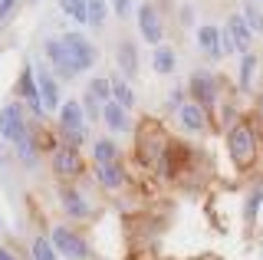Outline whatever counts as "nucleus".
I'll use <instances>...</instances> for the list:
<instances>
[{"label":"nucleus","instance_id":"1","mask_svg":"<svg viewBox=\"0 0 263 260\" xmlns=\"http://www.w3.org/2000/svg\"><path fill=\"white\" fill-rule=\"evenodd\" d=\"M60 128H63V139L66 145H79L86 142V112H82L79 99H69L60 105Z\"/></svg>","mask_w":263,"mask_h":260},{"label":"nucleus","instance_id":"2","mask_svg":"<svg viewBox=\"0 0 263 260\" xmlns=\"http://www.w3.org/2000/svg\"><path fill=\"white\" fill-rule=\"evenodd\" d=\"M227 152L237 168H250L253 155H257V139H253L250 125H230L227 132Z\"/></svg>","mask_w":263,"mask_h":260},{"label":"nucleus","instance_id":"3","mask_svg":"<svg viewBox=\"0 0 263 260\" xmlns=\"http://www.w3.org/2000/svg\"><path fill=\"white\" fill-rule=\"evenodd\" d=\"M60 40H63V46H66V60H69L72 76L96 66V46L89 43L82 33H76V30H72V33H66V36H60Z\"/></svg>","mask_w":263,"mask_h":260},{"label":"nucleus","instance_id":"4","mask_svg":"<svg viewBox=\"0 0 263 260\" xmlns=\"http://www.w3.org/2000/svg\"><path fill=\"white\" fill-rule=\"evenodd\" d=\"M49 240H53L56 254H63L66 260H86V257H89V247H86V240H82L79 234H72L69 227H53Z\"/></svg>","mask_w":263,"mask_h":260},{"label":"nucleus","instance_id":"5","mask_svg":"<svg viewBox=\"0 0 263 260\" xmlns=\"http://www.w3.org/2000/svg\"><path fill=\"white\" fill-rule=\"evenodd\" d=\"M0 135L13 145L27 135V122H23V112H20L16 102H7L4 109H0Z\"/></svg>","mask_w":263,"mask_h":260},{"label":"nucleus","instance_id":"6","mask_svg":"<svg viewBox=\"0 0 263 260\" xmlns=\"http://www.w3.org/2000/svg\"><path fill=\"white\" fill-rule=\"evenodd\" d=\"M53 168H56L63 178L79 175V172H82V155H79L76 145H66V142L56 145V148H53Z\"/></svg>","mask_w":263,"mask_h":260},{"label":"nucleus","instance_id":"7","mask_svg":"<svg viewBox=\"0 0 263 260\" xmlns=\"http://www.w3.org/2000/svg\"><path fill=\"white\" fill-rule=\"evenodd\" d=\"M138 30H142V36L152 46H161L164 27H161V17H158V10H155L152 4H142V7H138Z\"/></svg>","mask_w":263,"mask_h":260},{"label":"nucleus","instance_id":"8","mask_svg":"<svg viewBox=\"0 0 263 260\" xmlns=\"http://www.w3.org/2000/svg\"><path fill=\"white\" fill-rule=\"evenodd\" d=\"M187 89H191V99L201 105L204 112L214 105V92H217V86H214V76H211V72L197 69L194 76H191V83H187Z\"/></svg>","mask_w":263,"mask_h":260},{"label":"nucleus","instance_id":"9","mask_svg":"<svg viewBox=\"0 0 263 260\" xmlns=\"http://www.w3.org/2000/svg\"><path fill=\"white\" fill-rule=\"evenodd\" d=\"M36 86H40V102H43V112L60 109L63 99H60V83L53 79V72H49V69H36Z\"/></svg>","mask_w":263,"mask_h":260},{"label":"nucleus","instance_id":"10","mask_svg":"<svg viewBox=\"0 0 263 260\" xmlns=\"http://www.w3.org/2000/svg\"><path fill=\"white\" fill-rule=\"evenodd\" d=\"M20 92H23V99H27V105L36 116H43V102H40V86H36V69L30 66H23V72H20Z\"/></svg>","mask_w":263,"mask_h":260},{"label":"nucleus","instance_id":"11","mask_svg":"<svg viewBox=\"0 0 263 260\" xmlns=\"http://www.w3.org/2000/svg\"><path fill=\"white\" fill-rule=\"evenodd\" d=\"M178 122H181L184 132H204V128H208V112L197 102H184L178 109Z\"/></svg>","mask_w":263,"mask_h":260},{"label":"nucleus","instance_id":"12","mask_svg":"<svg viewBox=\"0 0 263 260\" xmlns=\"http://www.w3.org/2000/svg\"><path fill=\"white\" fill-rule=\"evenodd\" d=\"M197 46H201L204 56H211V60H220V27H214V23H201V30H197Z\"/></svg>","mask_w":263,"mask_h":260},{"label":"nucleus","instance_id":"13","mask_svg":"<svg viewBox=\"0 0 263 260\" xmlns=\"http://www.w3.org/2000/svg\"><path fill=\"white\" fill-rule=\"evenodd\" d=\"M227 33L230 40H234V46L240 53H250V43H253V30L247 27V20L240 17V13H234V17L227 20Z\"/></svg>","mask_w":263,"mask_h":260},{"label":"nucleus","instance_id":"14","mask_svg":"<svg viewBox=\"0 0 263 260\" xmlns=\"http://www.w3.org/2000/svg\"><path fill=\"white\" fill-rule=\"evenodd\" d=\"M102 122L112 128V132H132V119H128V109H122L119 102H105L102 105Z\"/></svg>","mask_w":263,"mask_h":260},{"label":"nucleus","instance_id":"15","mask_svg":"<svg viewBox=\"0 0 263 260\" xmlns=\"http://www.w3.org/2000/svg\"><path fill=\"white\" fill-rule=\"evenodd\" d=\"M43 50H46V60L53 63V66L60 69L66 79H69V76H72V69H69V60H66V46H63V40H46Z\"/></svg>","mask_w":263,"mask_h":260},{"label":"nucleus","instance_id":"16","mask_svg":"<svg viewBox=\"0 0 263 260\" xmlns=\"http://www.w3.org/2000/svg\"><path fill=\"white\" fill-rule=\"evenodd\" d=\"M96 181L102 184V188L115 191V188L125 184V172H122L119 165H96Z\"/></svg>","mask_w":263,"mask_h":260},{"label":"nucleus","instance_id":"17","mask_svg":"<svg viewBox=\"0 0 263 260\" xmlns=\"http://www.w3.org/2000/svg\"><path fill=\"white\" fill-rule=\"evenodd\" d=\"M63 208H66V214H69V217H89V205H86V198H82L76 188H66L63 191Z\"/></svg>","mask_w":263,"mask_h":260},{"label":"nucleus","instance_id":"18","mask_svg":"<svg viewBox=\"0 0 263 260\" xmlns=\"http://www.w3.org/2000/svg\"><path fill=\"white\" fill-rule=\"evenodd\" d=\"M109 83H112V99L119 102L122 109H132V105H135V92H132L128 79H125V76H112Z\"/></svg>","mask_w":263,"mask_h":260},{"label":"nucleus","instance_id":"19","mask_svg":"<svg viewBox=\"0 0 263 260\" xmlns=\"http://www.w3.org/2000/svg\"><path fill=\"white\" fill-rule=\"evenodd\" d=\"M119 63H122V76H138V50L128 43H119Z\"/></svg>","mask_w":263,"mask_h":260},{"label":"nucleus","instance_id":"20","mask_svg":"<svg viewBox=\"0 0 263 260\" xmlns=\"http://www.w3.org/2000/svg\"><path fill=\"white\" fill-rule=\"evenodd\" d=\"M253 76H257V56H253V53H243L240 56V72H237V86H240V89H250L253 86Z\"/></svg>","mask_w":263,"mask_h":260},{"label":"nucleus","instance_id":"21","mask_svg":"<svg viewBox=\"0 0 263 260\" xmlns=\"http://www.w3.org/2000/svg\"><path fill=\"white\" fill-rule=\"evenodd\" d=\"M92 155H96V165H115V158H119V145H115L112 139H99L96 148H92Z\"/></svg>","mask_w":263,"mask_h":260},{"label":"nucleus","instance_id":"22","mask_svg":"<svg viewBox=\"0 0 263 260\" xmlns=\"http://www.w3.org/2000/svg\"><path fill=\"white\" fill-rule=\"evenodd\" d=\"M152 63H155V72H158V76H168V72L175 69V50H171V46H158L155 56H152Z\"/></svg>","mask_w":263,"mask_h":260},{"label":"nucleus","instance_id":"23","mask_svg":"<svg viewBox=\"0 0 263 260\" xmlns=\"http://www.w3.org/2000/svg\"><path fill=\"white\" fill-rule=\"evenodd\" d=\"M89 96L99 102V105H105V102H112V83L105 76H96L92 83H89Z\"/></svg>","mask_w":263,"mask_h":260},{"label":"nucleus","instance_id":"24","mask_svg":"<svg viewBox=\"0 0 263 260\" xmlns=\"http://www.w3.org/2000/svg\"><path fill=\"white\" fill-rule=\"evenodd\" d=\"M86 4H89V0H60V7L66 10V17H72L76 23H89Z\"/></svg>","mask_w":263,"mask_h":260},{"label":"nucleus","instance_id":"25","mask_svg":"<svg viewBox=\"0 0 263 260\" xmlns=\"http://www.w3.org/2000/svg\"><path fill=\"white\" fill-rule=\"evenodd\" d=\"M240 17L247 20V27H250L253 33H263V10H260L257 4H253V0H250V4H247L243 10H240Z\"/></svg>","mask_w":263,"mask_h":260},{"label":"nucleus","instance_id":"26","mask_svg":"<svg viewBox=\"0 0 263 260\" xmlns=\"http://www.w3.org/2000/svg\"><path fill=\"white\" fill-rule=\"evenodd\" d=\"M16 158H20L23 165H36V145H33V139H30V132L23 135L20 142H16Z\"/></svg>","mask_w":263,"mask_h":260},{"label":"nucleus","instance_id":"27","mask_svg":"<svg viewBox=\"0 0 263 260\" xmlns=\"http://www.w3.org/2000/svg\"><path fill=\"white\" fill-rule=\"evenodd\" d=\"M105 10H109V4H105V0H89V4H86L89 27H102V23H105Z\"/></svg>","mask_w":263,"mask_h":260},{"label":"nucleus","instance_id":"28","mask_svg":"<svg viewBox=\"0 0 263 260\" xmlns=\"http://www.w3.org/2000/svg\"><path fill=\"white\" fill-rule=\"evenodd\" d=\"M33 260H56V247L49 237H36L33 240Z\"/></svg>","mask_w":263,"mask_h":260},{"label":"nucleus","instance_id":"29","mask_svg":"<svg viewBox=\"0 0 263 260\" xmlns=\"http://www.w3.org/2000/svg\"><path fill=\"white\" fill-rule=\"evenodd\" d=\"M82 112H86V116H102V105H99L92 96L86 92V99H82Z\"/></svg>","mask_w":263,"mask_h":260},{"label":"nucleus","instance_id":"30","mask_svg":"<svg viewBox=\"0 0 263 260\" xmlns=\"http://www.w3.org/2000/svg\"><path fill=\"white\" fill-rule=\"evenodd\" d=\"M112 10L119 13V17H128V10H132V0H112Z\"/></svg>","mask_w":263,"mask_h":260},{"label":"nucleus","instance_id":"31","mask_svg":"<svg viewBox=\"0 0 263 260\" xmlns=\"http://www.w3.org/2000/svg\"><path fill=\"white\" fill-rule=\"evenodd\" d=\"M13 7H16V0H0V20H4L7 13L13 10Z\"/></svg>","mask_w":263,"mask_h":260},{"label":"nucleus","instance_id":"32","mask_svg":"<svg viewBox=\"0 0 263 260\" xmlns=\"http://www.w3.org/2000/svg\"><path fill=\"white\" fill-rule=\"evenodd\" d=\"M0 260H16V257L10 254V250H4V247H0Z\"/></svg>","mask_w":263,"mask_h":260},{"label":"nucleus","instance_id":"33","mask_svg":"<svg viewBox=\"0 0 263 260\" xmlns=\"http://www.w3.org/2000/svg\"><path fill=\"white\" fill-rule=\"evenodd\" d=\"M257 112H260V116H263V92L257 96Z\"/></svg>","mask_w":263,"mask_h":260},{"label":"nucleus","instance_id":"34","mask_svg":"<svg viewBox=\"0 0 263 260\" xmlns=\"http://www.w3.org/2000/svg\"><path fill=\"white\" fill-rule=\"evenodd\" d=\"M33 4H36V0H33Z\"/></svg>","mask_w":263,"mask_h":260},{"label":"nucleus","instance_id":"35","mask_svg":"<svg viewBox=\"0 0 263 260\" xmlns=\"http://www.w3.org/2000/svg\"><path fill=\"white\" fill-rule=\"evenodd\" d=\"M253 4H257V0H253Z\"/></svg>","mask_w":263,"mask_h":260}]
</instances>
